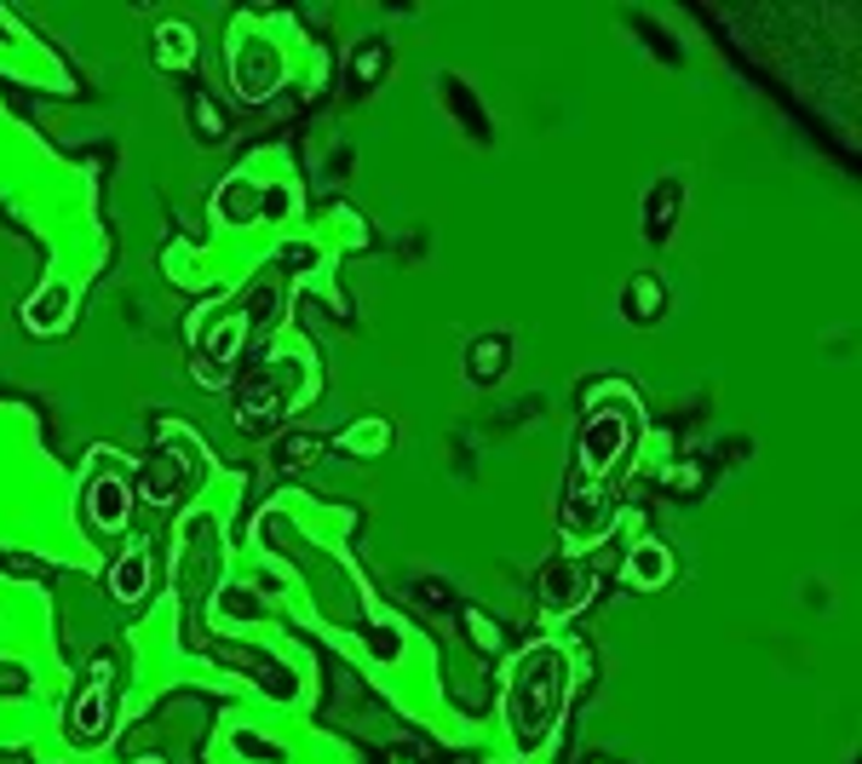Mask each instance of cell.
<instances>
[{
  "label": "cell",
  "mask_w": 862,
  "mask_h": 764,
  "mask_svg": "<svg viewBox=\"0 0 862 764\" xmlns=\"http://www.w3.org/2000/svg\"><path fill=\"white\" fill-rule=\"evenodd\" d=\"M236 753L259 759V764H282V748H270V741H265V736H254V730H236Z\"/></svg>",
  "instance_id": "obj_14"
},
{
  "label": "cell",
  "mask_w": 862,
  "mask_h": 764,
  "mask_svg": "<svg viewBox=\"0 0 862 764\" xmlns=\"http://www.w3.org/2000/svg\"><path fill=\"white\" fill-rule=\"evenodd\" d=\"M627 443H632V420L627 409L616 402V409H593L586 414V432H581V478H604L609 466H616L627 455Z\"/></svg>",
  "instance_id": "obj_2"
},
{
  "label": "cell",
  "mask_w": 862,
  "mask_h": 764,
  "mask_svg": "<svg viewBox=\"0 0 862 764\" xmlns=\"http://www.w3.org/2000/svg\"><path fill=\"white\" fill-rule=\"evenodd\" d=\"M667 575H673V557H667V546H655V541H644L639 552H632V564H627L632 587H662Z\"/></svg>",
  "instance_id": "obj_8"
},
{
  "label": "cell",
  "mask_w": 862,
  "mask_h": 764,
  "mask_svg": "<svg viewBox=\"0 0 862 764\" xmlns=\"http://www.w3.org/2000/svg\"><path fill=\"white\" fill-rule=\"evenodd\" d=\"M506 351H512V340H506V333H489V340H478V345L466 351V374H478L484 386H489V379H501V368H506Z\"/></svg>",
  "instance_id": "obj_9"
},
{
  "label": "cell",
  "mask_w": 862,
  "mask_h": 764,
  "mask_svg": "<svg viewBox=\"0 0 862 764\" xmlns=\"http://www.w3.org/2000/svg\"><path fill=\"white\" fill-rule=\"evenodd\" d=\"M586 592V575L575 564H552L547 569V610H575Z\"/></svg>",
  "instance_id": "obj_10"
},
{
  "label": "cell",
  "mask_w": 862,
  "mask_h": 764,
  "mask_svg": "<svg viewBox=\"0 0 862 764\" xmlns=\"http://www.w3.org/2000/svg\"><path fill=\"white\" fill-rule=\"evenodd\" d=\"M162 63H190V30L185 24H162Z\"/></svg>",
  "instance_id": "obj_13"
},
{
  "label": "cell",
  "mask_w": 862,
  "mask_h": 764,
  "mask_svg": "<svg viewBox=\"0 0 862 764\" xmlns=\"http://www.w3.org/2000/svg\"><path fill=\"white\" fill-rule=\"evenodd\" d=\"M109 725V667L93 672V684L81 690V702H75V741H98Z\"/></svg>",
  "instance_id": "obj_4"
},
{
  "label": "cell",
  "mask_w": 862,
  "mask_h": 764,
  "mask_svg": "<svg viewBox=\"0 0 862 764\" xmlns=\"http://www.w3.org/2000/svg\"><path fill=\"white\" fill-rule=\"evenodd\" d=\"M259 213V185H247V178H231V185L219 190V219L236 224V219H254Z\"/></svg>",
  "instance_id": "obj_11"
},
{
  "label": "cell",
  "mask_w": 862,
  "mask_h": 764,
  "mask_svg": "<svg viewBox=\"0 0 862 764\" xmlns=\"http://www.w3.org/2000/svg\"><path fill=\"white\" fill-rule=\"evenodd\" d=\"M598 764H609V759H598Z\"/></svg>",
  "instance_id": "obj_16"
},
{
  "label": "cell",
  "mask_w": 862,
  "mask_h": 764,
  "mask_svg": "<svg viewBox=\"0 0 862 764\" xmlns=\"http://www.w3.org/2000/svg\"><path fill=\"white\" fill-rule=\"evenodd\" d=\"M563 702H570V656L558 644L524 649L506 672V730L517 748L524 753L547 748L563 718Z\"/></svg>",
  "instance_id": "obj_1"
},
{
  "label": "cell",
  "mask_w": 862,
  "mask_h": 764,
  "mask_svg": "<svg viewBox=\"0 0 862 764\" xmlns=\"http://www.w3.org/2000/svg\"><path fill=\"white\" fill-rule=\"evenodd\" d=\"M316 448H323L316 437H293V443H282V448H277V455H282V460H293V466H305V455H316Z\"/></svg>",
  "instance_id": "obj_15"
},
{
  "label": "cell",
  "mask_w": 862,
  "mask_h": 764,
  "mask_svg": "<svg viewBox=\"0 0 862 764\" xmlns=\"http://www.w3.org/2000/svg\"><path fill=\"white\" fill-rule=\"evenodd\" d=\"M63 317H70V287H63V282L40 287V294L30 299V310H24V322H30L35 333H53V328H63Z\"/></svg>",
  "instance_id": "obj_6"
},
{
  "label": "cell",
  "mask_w": 862,
  "mask_h": 764,
  "mask_svg": "<svg viewBox=\"0 0 862 764\" xmlns=\"http://www.w3.org/2000/svg\"><path fill=\"white\" fill-rule=\"evenodd\" d=\"M678 208H685V185H678V178H662V185L644 196V236L667 242L673 224H678Z\"/></svg>",
  "instance_id": "obj_3"
},
{
  "label": "cell",
  "mask_w": 862,
  "mask_h": 764,
  "mask_svg": "<svg viewBox=\"0 0 862 764\" xmlns=\"http://www.w3.org/2000/svg\"><path fill=\"white\" fill-rule=\"evenodd\" d=\"M144 587H150V552L139 546V552H127L116 569H109V592H116L121 603H132V598H144Z\"/></svg>",
  "instance_id": "obj_7"
},
{
  "label": "cell",
  "mask_w": 862,
  "mask_h": 764,
  "mask_svg": "<svg viewBox=\"0 0 862 764\" xmlns=\"http://www.w3.org/2000/svg\"><path fill=\"white\" fill-rule=\"evenodd\" d=\"M655 310H662V282L655 277H632V287H627V322H655Z\"/></svg>",
  "instance_id": "obj_12"
},
{
  "label": "cell",
  "mask_w": 862,
  "mask_h": 764,
  "mask_svg": "<svg viewBox=\"0 0 862 764\" xmlns=\"http://www.w3.org/2000/svg\"><path fill=\"white\" fill-rule=\"evenodd\" d=\"M86 518H93L104 534H116L127 524V483L121 478H93V489H86Z\"/></svg>",
  "instance_id": "obj_5"
}]
</instances>
